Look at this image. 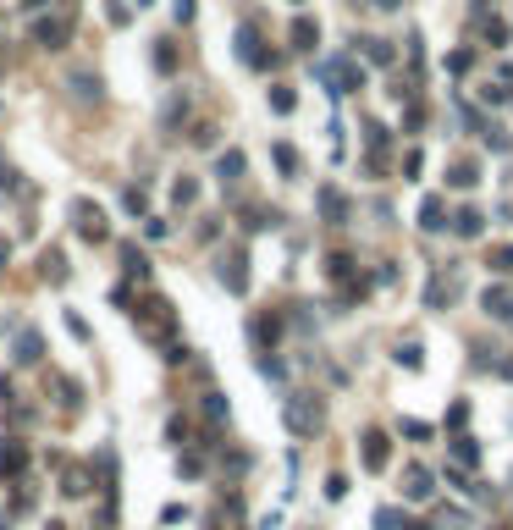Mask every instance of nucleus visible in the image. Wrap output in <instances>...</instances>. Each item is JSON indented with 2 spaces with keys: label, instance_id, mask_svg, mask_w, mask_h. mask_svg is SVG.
<instances>
[{
  "label": "nucleus",
  "instance_id": "obj_1",
  "mask_svg": "<svg viewBox=\"0 0 513 530\" xmlns=\"http://www.w3.org/2000/svg\"><path fill=\"white\" fill-rule=\"evenodd\" d=\"M282 414H288V431H293V437H315V431L326 425V403L315 398V392H293Z\"/></svg>",
  "mask_w": 513,
  "mask_h": 530
},
{
  "label": "nucleus",
  "instance_id": "obj_2",
  "mask_svg": "<svg viewBox=\"0 0 513 530\" xmlns=\"http://www.w3.org/2000/svg\"><path fill=\"white\" fill-rule=\"evenodd\" d=\"M320 78L331 83V94H359L365 88V66L353 56H337V61H320Z\"/></svg>",
  "mask_w": 513,
  "mask_h": 530
},
{
  "label": "nucleus",
  "instance_id": "obj_3",
  "mask_svg": "<svg viewBox=\"0 0 513 530\" xmlns=\"http://www.w3.org/2000/svg\"><path fill=\"white\" fill-rule=\"evenodd\" d=\"M238 56H243L254 72H270V66H276V50H265V44H260V28H254V22H243V28H238Z\"/></svg>",
  "mask_w": 513,
  "mask_h": 530
},
{
  "label": "nucleus",
  "instance_id": "obj_4",
  "mask_svg": "<svg viewBox=\"0 0 513 530\" xmlns=\"http://www.w3.org/2000/svg\"><path fill=\"white\" fill-rule=\"evenodd\" d=\"M359 459H365L370 475H381V469L392 464V437H387V431H365V447H359Z\"/></svg>",
  "mask_w": 513,
  "mask_h": 530
},
{
  "label": "nucleus",
  "instance_id": "obj_5",
  "mask_svg": "<svg viewBox=\"0 0 513 530\" xmlns=\"http://www.w3.org/2000/svg\"><path fill=\"white\" fill-rule=\"evenodd\" d=\"M34 39H39L44 50H61V44L72 39V11H56V17H39V28H34Z\"/></svg>",
  "mask_w": 513,
  "mask_h": 530
},
{
  "label": "nucleus",
  "instance_id": "obj_6",
  "mask_svg": "<svg viewBox=\"0 0 513 530\" xmlns=\"http://www.w3.org/2000/svg\"><path fill=\"white\" fill-rule=\"evenodd\" d=\"M72 215H78V238H88V243H105V233H111V227H105V210H100V205L78 199V205H72Z\"/></svg>",
  "mask_w": 513,
  "mask_h": 530
},
{
  "label": "nucleus",
  "instance_id": "obj_7",
  "mask_svg": "<svg viewBox=\"0 0 513 530\" xmlns=\"http://www.w3.org/2000/svg\"><path fill=\"white\" fill-rule=\"evenodd\" d=\"M480 310H486L492 320H513V287H502V282L486 287V293H480Z\"/></svg>",
  "mask_w": 513,
  "mask_h": 530
},
{
  "label": "nucleus",
  "instance_id": "obj_8",
  "mask_svg": "<svg viewBox=\"0 0 513 530\" xmlns=\"http://www.w3.org/2000/svg\"><path fill=\"white\" fill-rule=\"evenodd\" d=\"M288 39H293V50H304V56H309V50L320 44V22H315V17H293V34H288Z\"/></svg>",
  "mask_w": 513,
  "mask_h": 530
},
{
  "label": "nucleus",
  "instance_id": "obj_9",
  "mask_svg": "<svg viewBox=\"0 0 513 530\" xmlns=\"http://www.w3.org/2000/svg\"><path fill=\"white\" fill-rule=\"evenodd\" d=\"M221 282L232 287V293H248V260L243 255H226L221 260Z\"/></svg>",
  "mask_w": 513,
  "mask_h": 530
},
{
  "label": "nucleus",
  "instance_id": "obj_10",
  "mask_svg": "<svg viewBox=\"0 0 513 530\" xmlns=\"http://www.w3.org/2000/svg\"><path fill=\"white\" fill-rule=\"evenodd\" d=\"M431 491H436V475L425 464H414L409 475H403V497H431Z\"/></svg>",
  "mask_w": 513,
  "mask_h": 530
},
{
  "label": "nucleus",
  "instance_id": "obj_11",
  "mask_svg": "<svg viewBox=\"0 0 513 530\" xmlns=\"http://www.w3.org/2000/svg\"><path fill=\"white\" fill-rule=\"evenodd\" d=\"M320 215H326L331 227H342V221H348V199L337 188H320Z\"/></svg>",
  "mask_w": 513,
  "mask_h": 530
},
{
  "label": "nucleus",
  "instance_id": "obj_12",
  "mask_svg": "<svg viewBox=\"0 0 513 530\" xmlns=\"http://www.w3.org/2000/svg\"><path fill=\"white\" fill-rule=\"evenodd\" d=\"M243 166H248L243 149H226L221 160H215V177H221V183H238V177H243Z\"/></svg>",
  "mask_w": 513,
  "mask_h": 530
},
{
  "label": "nucleus",
  "instance_id": "obj_13",
  "mask_svg": "<svg viewBox=\"0 0 513 530\" xmlns=\"http://www.w3.org/2000/svg\"><path fill=\"white\" fill-rule=\"evenodd\" d=\"M420 227H425V233H442V227H447V205H442L436 193L420 205Z\"/></svg>",
  "mask_w": 513,
  "mask_h": 530
},
{
  "label": "nucleus",
  "instance_id": "obj_14",
  "mask_svg": "<svg viewBox=\"0 0 513 530\" xmlns=\"http://www.w3.org/2000/svg\"><path fill=\"white\" fill-rule=\"evenodd\" d=\"M474 28H480V39H486V44H508V22L492 17V11H480V17H474Z\"/></svg>",
  "mask_w": 513,
  "mask_h": 530
},
{
  "label": "nucleus",
  "instance_id": "obj_15",
  "mask_svg": "<svg viewBox=\"0 0 513 530\" xmlns=\"http://www.w3.org/2000/svg\"><path fill=\"white\" fill-rule=\"evenodd\" d=\"M447 183H452V188H474V183H480V160H452Z\"/></svg>",
  "mask_w": 513,
  "mask_h": 530
},
{
  "label": "nucleus",
  "instance_id": "obj_16",
  "mask_svg": "<svg viewBox=\"0 0 513 530\" xmlns=\"http://www.w3.org/2000/svg\"><path fill=\"white\" fill-rule=\"evenodd\" d=\"M452 233H458V238H480V233H486V215L474 210V205L458 210V215H452Z\"/></svg>",
  "mask_w": 513,
  "mask_h": 530
},
{
  "label": "nucleus",
  "instance_id": "obj_17",
  "mask_svg": "<svg viewBox=\"0 0 513 530\" xmlns=\"http://www.w3.org/2000/svg\"><path fill=\"white\" fill-rule=\"evenodd\" d=\"M28 469V453H22V442H6L0 447V475H22Z\"/></svg>",
  "mask_w": 513,
  "mask_h": 530
},
{
  "label": "nucleus",
  "instance_id": "obj_18",
  "mask_svg": "<svg viewBox=\"0 0 513 530\" xmlns=\"http://www.w3.org/2000/svg\"><path fill=\"white\" fill-rule=\"evenodd\" d=\"M39 354H44V337L39 332H22L17 337V365H39Z\"/></svg>",
  "mask_w": 513,
  "mask_h": 530
},
{
  "label": "nucleus",
  "instance_id": "obj_19",
  "mask_svg": "<svg viewBox=\"0 0 513 530\" xmlns=\"http://www.w3.org/2000/svg\"><path fill=\"white\" fill-rule=\"evenodd\" d=\"M486 265H492L497 276H513V243H497V249H486Z\"/></svg>",
  "mask_w": 513,
  "mask_h": 530
},
{
  "label": "nucleus",
  "instance_id": "obj_20",
  "mask_svg": "<svg viewBox=\"0 0 513 530\" xmlns=\"http://www.w3.org/2000/svg\"><path fill=\"white\" fill-rule=\"evenodd\" d=\"M359 50H365V61L392 66V44H387V39H359Z\"/></svg>",
  "mask_w": 513,
  "mask_h": 530
},
{
  "label": "nucleus",
  "instance_id": "obj_21",
  "mask_svg": "<svg viewBox=\"0 0 513 530\" xmlns=\"http://www.w3.org/2000/svg\"><path fill=\"white\" fill-rule=\"evenodd\" d=\"M452 459H458V469H464V464H480V447H474V437H458V442H452Z\"/></svg>",
  "mask_w": 513,
  "mask_h": 530
},
{
  "label": "nucleus",
  "instance_id": "obj_22",
  "mask_svg": "<svg viewBox=\"0 0 513 530\" xmlns=\"http://www.w3.org/2000/svg\"><path fill=\"white\" fill-rule=\"evenodd\" d=\"M447 298H452V276H436L431 287H425V304H431V310H442Z\"/></svg>",
  "mask_w": 513,
  "mask_h": 530
},
{
  "label": "nucleus",
  "instance_id": "obj_23",
  "mask_svg": "<svg viewBox=\"0 0 513 530\" xmlns=\"http://www.w3.org/2000/svg\"><path fill=\"white\" fill-rule=\"evenodd\" d=\"M293 106H298V94H293V88H270V111H276V116H288Z\"/></svg>",
  "mask_w": 513,
  "mask_h": 530
},
{
  "label": "nucleus",
  "instance_id": "obj_24",
  "mask_svg": "<svg viewBox=\"0 0 513 530\" xmlns=\"http://www.w3.org/2000/svg\"><path fill=\"white\" fill-rule=\"evenodd\" d=\"M270 155H276V166L288 171V177H298V149H288V144H276V149H270Z\"/></svg>",
  "mask_w": 513,
  "mask_h": 530
},
{
  "label": "nucleus",
  "instance_id": "obj_25",
  "mask_svg": "<svg viewBox=\"0 0 513 530\" xmlns=\"http://www.w3.org/2000/svg\"><path fill=\"white\" fill-rule=\"evenodd\" d=\"M469 66H474V50H452V56H447V72H452V78H464Z\"/></svg>",
  "mask_w": 513,
  "mask_h": 530
},
{
  "label": "nucleus",
  "instance_id": "obj_26",
  "mask_svg": "<svg viewBox=\"0 0 513 530\" xmlns=\"http://www.w3.org/2000/svg\"><path fill=\"white\" fill-rule=\"evenodd\" d=\"M155 66H161V72H177V50H171V39L155 44Z\"/></svg>",
  "mask_w": 513,
  "mask_h": 530
},
{
  "label": "nucleus",
  "instance_id": "obj_27",
  "mask_svg": "<svg viewBox=\"0 0 513 530\" xmlns=\"http://www.w3.org/2000/svg\"><path fill=\"white\" fill-rule=\"evenodd\" d=\"M44 276H50V282H61V276H66V265H61V249H44Z\"/></svg>",
  "mask_w": 513,
  "mask_h": 530
},
{
  "label": "nucleus",
  "instance_id": "obj_28",
  "mask_svg": "<svg viewBox=\"0 0 513 530\" xmlns=\"http://www.w3.org/2000/svg\"><path fill=\"white\" fill-rule=\"evenodd\" d=\"M403 437H414V442H431L436 425H425V420H403Z\"/></svg>",
  "mask_w": 513,
  "mask_h": 530
},
{
  "label": "nucleus",
  "instance_id": "obj_29",
  "mask_svg": "<svg viewBox=\"0 0 513 530\" xmlns=\"http://www.w3.org/2000/svg\"><path fill=\"white\" fill-rule=\"evenodd\" d=\"M171 199H177V205H193V199H199V183H193V177H183V183L171 188Z\"/></svg>",
  "mask_w": 513,
  "mask_h": 530
},
{
  "label": "nucleus",
  "instance_id": "obj_30",
  "mask_svg": "<svg viewBox=\"0 0 513 530\" xmlns=\"http://www.w3.org/2000/svg\"><path fill=\"white\" fill-rule=\"evenodd\" d=\"M397 365H403V370H420V365H425V354H420L414 342H403V348H397Z\"/></svg>",
  "mask_w": 513,
  "mask_h": 530
},
{
  "label": "nucleus",
  "instance_id": "obj_31",
  "mask_svg": "<svg viewBox=\"0 0 513 530\" xmlns=\"http://www.w3.org/2000/svg\"><path fill=\"white\" fill-rule=\"evenodd\" d=\"M72 88H78V94H100V78H94V72H72Z\"/></svg>",
  "mask_w": 513,
  "mask_h": 530
},
{
  "label": "nucleus",
  "instance_id": "obj_32",
  "mask_svg": "<svg viewBox=\"0 0 513 530\" xmlns=\"http://www.w3.org/2000/svg\"><path fill=\"white\" fill-rule=\"evenodd\" d=\"M480 100H486V106H502V100H508V83H486V88H480Z\"/></svg>",
  "mask_w": 513,
  "mask_h": 530
},
{
  "label": "nucleus",
  "instance_id": "obj_33",
  "mask_svg": "<svg viewBox=\"0 0 513 530\" xmlns=\"http://www.w3.org/2000/svg\"><path fill=\"white\" fill-rule=\"evenodd\" d=\"M326 497H331V503L348 497V475H326Z\"/></svg>",
  "mask_w": 513,
  "mask_h": 530
},
{
  "label": "nucleus",
  "instance_id": "obj_34",
  "mask_svg": "<svg viewBox=\"0 0 513 530\" xmlns=\"http://www.w3.org/2000/svg\"><path fill=\"white\" fill-rule=\"evenodd\" d=\"M464 420H469V403L458 398V403H452V409H447V425H452V431H458V425H464Z\"/></svg>",
  "mask_w": 513,
  "mask_h": 530
},
{
  "label": "nucleus",
  "instance_id": "obj_35",
  "mask_svg": "<svg viewBox=\"0 0 513 530\" xmlns=\"http://www.w3.org/2000/svg\"><path fill=\"white\" fill-rule=\"evenodd\" d=\"M122 205H127L133 215H144V205H149V199H144V188H127V199H122Z\"/></svg>",
  "mask_w": 513,
  "mask_h": 530
},
{
  "label": "nucleus",
  "instance_id": "obj_36",
  "mask_svg": "<svg viewBox=\"0 0 513 530\" xmlns=\"http://www.w3.org/2000/svg\"><path fill=\"white\" fill-rule=\"evenodd\" d=\"M420 166H425V155H420V149H409V155H403V177H420Z\"/></svg>",
  "mask_w": 513,
  "mask_h": 530
},
{
  "label": "nucleus",
  "instance_id": "obj_37",
  "mask_svg": "<svg viewBox=\"0 0 513 530\" xmlns=\"http://www.w3.org/2000/svg\"><path fill=\"white\" fill-rule=\"evenodd\" d=\"M254 337H260V342H276V320H270V315L254 320Z\"/></svg>",
  "mask_w": 513,
  "mask_h": 530
},
{
  "label": "nucleus",
  "instance_id": "obj_38",
  "mask_svg": "<svg viewBox=\"0 0 513 530\" xmlns=\"http://www.w3.org/2000/svg\"><path fill=\"white\" fill-rule=\"evenodd\" d=\"M205 409H210V420H226V398H221V392H210Z\"/></svg>",
  "mask_w": 513,
  "mask_h": 530
},
{
  "label": "nucleus",
  "instance_id": "obj_39",
  "mask_svg": "<svg viewBox=\"0 0 513 530\" xmlns=\"http://www.w3.org/2000/svg\"><path fill=\"white\" fill-rule=\"evenodd\" d=\"M61 491H66V497H83V491H88V486H83V475H78V469H72V475H66V486H61Z\"/></svg>",
  "mask_w": 513,
  "mask_h": 530
},
{
  "label": "nucleus",
  "instance_id": "obj_40",
  "mask_svg": "<svg viewBox=\"0 0 513 530\" xmlns=\"http://www.w3.org/2000/svg\"><path fill=\"white\" fill-rule=\"evenodd\" d=\"M392 525H397V509H381V514H375V530H392Z\"/></svg>",
  "mask_w": 513,
  "mask_h": 530
},
{
  "label": "nucleus",
  "instance_id": "obj_41",
  "mask_svg": "<svg viewBox=\"0 0 513 530\" xmlns=\"http://www.w3.org/2000/svg\"><path fill=\"white\" fill-rule=\"evenodd\" d=\"M171 11H177V22H193V0H177Z\"/></svg>",
  "mask_w": 513,
  "mask_h": 530
},
{
  "label": "nucleus",
  "instance_id": "obj_42",
  "mask_svg": "<svg viewBox=\"0 0 513 530\" xmlns=\"http://www.w3.org/2000/svg\"><path fill=\"white\" fill-rule=\"evenodd\" d=\"M403 530H431V525H425V519H409V525H403Z\"/></svg>",
  "mask_w": 513,
  "mask_h": 530
},
{
  "label": "nucleus",
  "instance_id": "obj_43",
  "mask_svg": "<svg viewBox=\"0 0 513 530\" xmlns=\"http://www.w3.org/2000/svg\"><path fill=\"white\" fill-rule=\"evenodd\" d=\"M480 11H492V0H474V17H480Z\"/></svg>",
  "mask_w": 513,
  "mask_h": 530
},
{
  "label": "nucleus",
  "instance_id": "obj_44",
  "mask_svg": "<svg viewBox=\"0 0 513 530\" xmlns=\"http://www.w3.org/2000/svg\"><path fill=\"white\" fill-rule=\"evenodd\" d=\"M22 6H28V11H39V6H50V0H22Z\"/></svg>",
  "mask_w": 513,
  "mask_h": 530
},
{
  "label": "nucleus",
  "instance_id": "obj_45",
  "mask_svg": "<svg viewBox=\"0 0 513 530\" xmlns=\"http://www.w3.org/2000/svg\"><path fill=\"white\" fill-rule=\"evenodd\" d=\"M6 260H11V243H0V265H6Z\"/></svg>",
  "mask_w": 513,
  "mask_h": 530
},
{
  "label": "nucleus",
  "instance_id": "obj_46",
  "mask_svg": "<svg viewBox=\"0 0 513 530\" xmlns=\"http://www.w3.org/2000/svg\"><path fill=\"white\" fill-rule=\"evenodd\" d=\"M370 6H403V0H370Z\"/></svg>",
  "mask_w": 513,
  "mask_h": 530
},
{
  "label": "nucleus",
  "instance_id": "obj_47",
  "mask_svg": "<svg viewBox=\"0 0 513 530\" xmlns=\"http://www.w3.org/2000/svg\"><path fill=\"white\" fill-rule=\"evenodd\" d=\"M50 530H66V525H50Z\"/></svg>",
  "mask_w": 513,
  "mask_h": 530
},
{
  "label": "nucleus",
  "instance_id": "obj_48",
  "mask_svg": "<svg viewBox=\"0 0 513 530\" xmlns=\"http://www.w3.org/2000/svg\"><path fill=\"white\" fill-rule=\"evenodd\" d=\"M293 6H304V0H293Z\"/></svg>",
  "mask_w": 513,
  "mask_h": 530
}]
</instances>
